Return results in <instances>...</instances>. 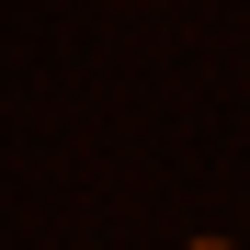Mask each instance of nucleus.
Returning a JSON list of instances; mask_svg holds the SVG:
<instances>
[{
	"instance_id": "obj_1",
	"label": "nucleus",
	"mask_w": 250,
	"mask_h": 250,
	"mask_svg": "<svg viewBox=\"0 0 250 250\" xmlns=\"http://www.w3.org/2000/svg\"><path fill=\"white\" fill-rule=\"evenodd\" d=\"M193 250H228V239H193Z\"/></svg>"
}]
</instances>
